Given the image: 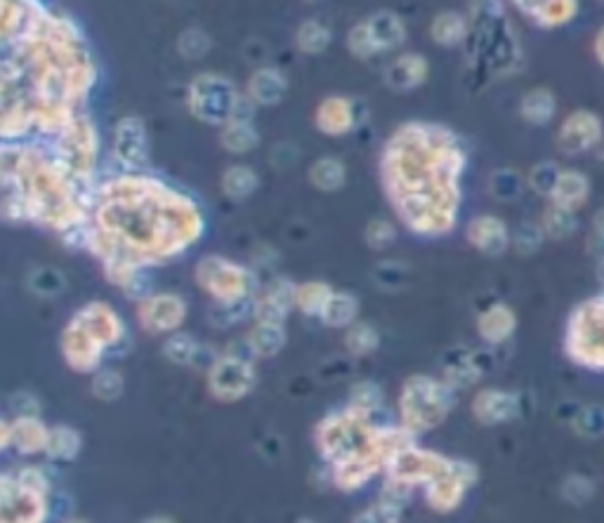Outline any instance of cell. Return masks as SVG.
Segmentation results:
<instances>
[{
	"label": "cell",
	"mask_w": 604,
	"mask_h": 523,
	"mask_svg": "<svg viewBox=\"0 0 604 523\" xmlns=\"http://www.w3.org/2000/svg\"><path fill=\"white\" fill-rule=\"evenodd\" d=\"M0 135L5 144L55 135L85 114L97 64L74 19L41 0H3Z\"/></svg>",
	"instance_id": "1"
},
{
	"label": "cell",
	"mask_w": 604,
	"mask_h": 523,
	"mask_svg": "<svg viewBox=\"0 0 604 523\" xmlns=\"http://www.w3.org/2000/svg\"><path fill=\"white\" fill-rule=\"evenodd\" d=\"M203 231L199 205L147 172H121L90 198L88 248L104 267L163 264L192 248Z\"/></svg>",
	"instance_id": "2"
},
{
	"label": "cell",
	"mask_w": 604,
	"mask_h": 523,
	"mask_svg": "<svg viewBox=\"0 0 604 523\" xmlns=\"http://www.w3.org/2000/svg\"><path fill=\"white\" fill-rule=\"evenodd\" d=\"M465 151L442 123L406 121L380 154V180L399 222L413 234L442 236L458 213Z\"/></svg>",
	"instance_id": "3"
},
{
	"label": "cell",
	"mask_w": 604,
	"mask_h": 523,
	"mask_svg": "<svg viewBox=\"0 0 604 523\" xmlns=\"http://www.w3.org/2000/svg\"><path fill=\"white\" fill-rule=\"evenodd\" d=\"M50 154L59 168L67 172L71 182L81 189L83 196L93 198V177L100 156V135L88 114H78L74 121L52 135Z\"/></svg>",
	"instance_id": "4"
},
{
	"label": "cell",
	"mask_w": 604,
	"mask_h": 523,
	"mask_svg": "<svg viewBox=\"0 0 604 523\" xmlns=\"http://www.w3.org/2000/svg\"><path fill=\"white\" fill-rule=\"evenodd\" d=\"M244 92L236 90V85L227 76L206 71L194 76L187 85V109L196 121L206 125H227L232 121L236 102Z\"/></svg>",
	"instance_id": "5"
},
{
	"label": "cell",
	"mask_w": 604,
	"mask_h": 523,
	"mask_svg": "<svg viewBox=\"0 0 604 523\" xmlns=\"http://www.w3.org/2000/svg\"><path fill=\"white\" fill-rule=\"evenodd\" d=\"M194 278L215 304H241L253 297L255 278L239 262L222 255H208L196 264Z\"/></svg>",
	"instance_id": "6"
},
{
	"label": "cell",
	"mask_w": 604,
	"mask_h": 523,
	"mask_svg": "<svg viewBox=\"0 0 604 523\" xmlns=\"http://www.w3.org/2000/svg\"><path fill=\"white\" fill-rule=\"evenodd\" d=\"M399 406L406 432H423L444 420L449 410V389L428 375H413L406 380Z\"/></svg>",
	"instance_id": "7"
},
{
	"label": "cell",
	"mask_w": 604,
	"mask_h": 523,
	"mask_svg": "<svg viewBox=\"0 0 604 523\" xmlns=\"http://www.w3.org/2000/svg\"><path fill=\"white\" fill-rule=\"evenodd\" d=\"M111 156L123 172H147L149 154V132L147 123L140 116H123L116 121L114 144Z\"/></svg>",
	"instance_id": "8"
},
{
	"label": "cell",
	"mask_w": 604,
	"mask_h": 523,
	"mask_svg": "<svg viewBox=\"0 0 604 523\" xmlns=\"http://www.w3.org/2000/svg\"><path fill=\"white\" fill-rule=\"evenodd\" d=\"M187 319V302L177 293H149L137 302V323L144 333L173 335Z\"/></svg>",
	"instance_id": "9"
},
{
	"label": "cell",
	"mask_w": 604,
	"mask_h": 523,
	"mask_svg": "<svg viewBox=\"0 0 604 523\" xmlns=\"http://www.w3.org/2000/svg\"><path fill=\"white\" fill-rule=\"evenodd\" d=\"M255 385V368L251 359H244L239 354L218 356L210 366L208 387L218 399L234 401L251 392Z\"/></svg>",
	"instance_id": "10"
},
{
	"label": "cell",
	"mask_w": 604,
	"mask_h": 523,
	"mask_svg": "<svg viewBox=\"0 0 604 523\" xmlns=\"http://www.w3.org/2000/svg\"><path fill=\"white\" fill-rule=\"evenodd\" d=\"M366 111L364 104L354 97L328 95L314 109V128L326 137H347L361 128Z\"/></svg>",
	"instance_id": "11"
},
{
	"label": "cell",
	"mask_w": 604,
	"mask_h": 523,
	"mask_svg": "<svg viewBox=\"0 0 604 523\" xmlns=\"http://www.w3.org/2000/svg\"><path fill=\"white\" fill-rule=\"evenodd\" d=\"M41 491H31L12 474L3 476V523H45L48 521V500Z\"/></svg>",
	"instance_id": "12"
},
{
	"label": "cell",
	"mask_w": 604,
	"mask_h": 523,
	"mask_svg": "<svg viewBox=\"0 0 604 523\" xmlns=\"http://www.w3.org/2000/svg\"><path fill=\"white\" fill-rule=\"evenodd\" d=\"M430 78V59L420 52H402L383 69V81L392 92H413Z\"/></svg>",
	"instance_id": "13"
},
{
	"label": "cell",
	"mask_w": 604,
	"mask_h": 523,
	"mask_svg": "<svg viewBox=\"0 0 604 523\" xmlns=\"http://www.w3.org/2000/svg\"><path fill=\"white\" fill-rule=\"evenodd\" d=\"M295 293L298 286L288 281V278H279V281L269 283L260 295L253 297V316L255 321H269V323H284L286 316L295 309Z\"/></svg>",
	"instance_id": "14"
},
{
	"label": "cell",
	"mask_w": 604,
	"mask_h": 523,
	"mask_svg": "<svg viewBox=\"0 0 604 523\" xmlns=\"http://www.w3.org/2000/svg\"><path fill=\"white\" fill-rule=\"evenodd\" d=\"M246 95L258 107H277L288 95V78L277 66H258L246 83Z\"/></svg>",
	"instance_id": "15"
},
{
	"label": "cell",
	"mask_w": 604,
	"mask_h": 523,
	"mask_svg": "<svg viewBox=\"0 0 604 523\" xmlns=\"http://www.w3.org/2000/svg\"><path fill=\"white\" fill-rule=\"evenodd\" d=\"M5 446L10 441L19 448V453H41L48 446L50 429L43 427V422L36 415H17L12 422H5Z\"/></svg>",
	"instance_id": "16"
},
{
	"label": "cell",
	"mask_w": 604,
	"mask_h": 523,
	"mask_svg": "<svg viewBox=\"0 0 604 523\" xmlns=\"http://www.w3.org/2000/svg\"><path fill=\"white\" fill-rule=\"evenodd\" d=\"M366 24H369L371 36L373 41H376V48L380 55H385V52H395L406 43V24L397 12L378 10L366 19Z\"/></svg>",
	"instance_id": "17"
},
{
	"label": "cell",
	"mask_w": 604,
	"mask_h": 523,
	"mask_svg": "<svg viewBox=\"0 0 604 523\" xmlns=\"http://www.w3.org/2000/svg\"><path fill=\"white\" fill-rule=\"evenodd\" d=\"M465 493V483L458 479V472H444L437 479H432L428 483V491H425V498H428L430 509H435L439 514L453 512L458 505H461Z\"/></svg>",
	"instance_id": "18"
},
{
	"label": "cell",
	"mask_w": 604,
	"mask_h": 523,
	"mask_svg": "<svg viewBox=\"0 0 604 523\" xmlns=\"http://www.w3.org/2000/svg\"><path fill=\"white\" fill-rule=\"evenodd\" d=\"M468 241L477 250H482V253L498 255L503 253L505 246H508V234H505V227L501 220L482 215L468 224Z\"/></svg>",
	"instance_id": "19"
},
{
	"label": "cell",
	"mask_w": 604,
	"mask_h": 523,
	"mask_svg": "<svg viewBox=\"0 0 604 523\" xmlns=\"http://www.w3.org/2000/svg\"><path fill=\"white\" fill-rule=\"evenodd\" d=\"M260 130L255 121H229L222 125L218 142L227 154L246 156L260 147Z\"/></svg>",
	"instance_id": "20"
},
{
	"label": "cell",
	"mask_w": 604,
	"mask_h": 523,
	"mask_svg": "<svg viewBox=\"0 0 604 523\" xmlns=\"http://www.w3.org/2000/svg\"><path fill=\"white\" fill-rule=\"evenodd\" d=\"M246 344L251 349V354L258 356V359H274L286 347L284 323L255 321V326L246 337Z\"/></svg>",
	"instance_id": "21"
},
{
	"label": "cell",
	"mask_w": 604,
	"mask_h": 523,
	"mask_svg": "<svg viewBox=\"0 0 604 523\" xmlns=\"http://www.w3.org/2000/svg\"><path fill=\"white\" fill-rule=\"evenodd\" d=\"M468 31V19H465L461 12L453 10L439 12L430 24V38L439 48H456V45H461L465 38H468Z\"/></svg>",
	"instance_id": "22"
},
{
	"label": "cell",
	"mask_w": 604,
	"mask_h": 523,
	"mask_svg": "<svg viewBox=\"0 0 604 523\" xmlns=\"http://www.w3.org/2000/svg\"><path fill=\"white\" fill-rule=\"evenodd\" d=\"M260 187V177L251 165L234 163L222 172L220 177V189L229 201H246L251 198Z\"/></svg>",
	"instance_id": "23"
},
{
	"label": "cell",
	"mask_w": 604,
	"mask_h": 523,
	"mask_svg": "<svg viewBox=\"0 0 604 523\" xmlns=\"http://www.w3.org/2000/svg\"><path fill=\"white\" fill-rule=\"evenodd\" d=\"M307 177H310L312 187L321 191V194H336V191L345 187L347 168L340 158L324 156V158H317V161L310 165Z\"/></svg>",
	"instance_id": "24"
},
{
	"label": "cell",
	"mask_w": 604,
	"mask_h": 523,
	"mask_svg": "<svg viewBox=\"0 0 604 523\" xmlns=\"http://www.w3.org/2000/svg\"><path fill=\"white\" fill-rule=\"evenodd\" d=\"M359 309L361 304L357 295L347 293V290H333L319 321L328 328H350L352 323L359 321Z\"/></svg>",
	"instance_id": "25"
},
{
	"label": "cell",
	"mask_w": 604,
	"mask_h": 523,
	"mask_svg": "<svg viewBox=\"0 0 604 523\" xmlns=\"http://www.w3.org/2000/svg\"><path fill=\"white\" fill-rule=\"evenodd\" d=\"M333 41V31L328 29L324 22L319 19H305L295 31V48H298L302 55L317 57L321 52L328 50V45Z\"/></svg>",
	"instance_id": "26"
},
{
	"label": "cell",
	"mask_w": 604,
	"mask_h": 523,
	"mask_svg": "<svg viewBox=\"0 0 604 523\" xmlns=\"http://www.w3.org/2000/svg\"><path fill=\"white\" fill-rule=\"evenodd\" d=\"M333 288L328 283L321 281H307L298 286V293H295V309L302 311L305 316H314L319 319L324 314L328 300H331Z\"/></svg>",
	"instance_id": "27"
},
{
	"label": "cell",
	"mask_w": 604,
	"mask_h": 523,
	"mask_svg": "<svg viewBox=\"0 0 604 523\" xmlns=\"http://www.w3.org/2000/svg\"><path fill=\"white\" fill-rule=\"evenodd\" d=\"M380 347V335L371 323L357 321L345 328V349L352 356H369Z\"/></svg>",
	"instance_id": "28"
},
{
	"label": "cell",
	"mask_w": 604,
	"mask_h": 523,
	"mask_svg": "<svg viewBox=\"0 0 604 523\" xmlns=\"http://www.w3.org/2000/svg\"><path fill=\"white\" fill-rule=\"evenodd\" d=\"M78 450H81V436H78L76 429L71 427L50 429L45 453H48L52 460H74Z\"/></svg>",
	"instance_id": "29"
},
{
	"label": "cell",
	"mask_w": 604,
	"mask_h": 523,
	"mask_svg": "<svg viewBox=\"0 0 604 523\" xmlns=\"http://www.w3.org/2000/svg\"><path fill=\"white\" fill-rule=\"evenodd\" d=\"M163 354H166L168 361L177 363V366H189V363L199 359L201 347L192 335L173 333L163 340Z\"/></svg>",
	"instance_id": "30"
},
{
	"label": "cell",
	"mask_w": 604,
	"mask_h": 523,
	"mask_svg": "<svg viewBox=\"0 0 604 523\" xmlns=\"http://www.w3.org/2000/svg\"><path fill=\"white\" fill-rule=\"evenodd\" d=\"M26 286H29L31 293L38 297H55L59 293H64V288H67V276H64L59 269L38 267L29 274Z\"/></svg>",
	"instance_id": "31"
},
{
	"label": "cell",
	"mask_w": 604,
	"mask_h": 523,
	"mask_svg": "<svg viewBox=\"0 0 604 523\" xmlns=\"http://www.w3.org/2000/svg\"><path fill=\"white\" fill-rule=\"evenodd\" d=\"M213 48V41L210 36L199 26H189L177 36V52H180L182 59H189V62H196V59H203L208 55V50Z\"/></svg>",
	"instance_id": "32"
},
{
	"label": "cell",
	"mask_w": 604,
	"mask_h": 523,
	"mask_svg": "<svg viewBox=\"0 0 604 523\" xmlns=\"http://www.w3.org/2000/svg\"><path fill=\"white\" fill-rule=\"evenodd\" d=\"M510 328H512V314L505 307H491L487 314H482V319H479V333H482L484 340L489 342L505 340V335L510 333Z\"/></svg>",
	"instance_id": "33"
},
{
	"label": "cell",
	"mask_w": 604,
	"mask_h": 523,
	"mask_svg": "<svg viewBox=\"0 0 604 523\" xmlns=\"http://www.w3.org/2000/svg\"><path fill=\"white\" fill-rule=\"evenodd\" d=\"M347 50H350V55L354 59H364V62L366 59H373L380 55L366 19L364 22H357L350 31H347Z\"/></svg>",
	"instance_id": "34"
},
{
	"label": "cell",
	"mask_w": 604,
	"mask_h": 523,
	"mask_svg": "<svg viewBox=\"0 0 604 523\" xmlns=\"http://www.w3.org/2000/svg\"><path fill=\"white\" fill-rule=\"evenodd\" d=\"M366 243L373 250H385L395 243L397 238V227L395 222L390 220H371L369 227H366Z\"/></svg>",
	"instance_id": "35"
},
{
	"label": "cell",
	"mask_w": 604,
	"mask_h": 523,
	"mask_svg": "<svg viewBox=\"0 0 604 523\" xmlns=\"http://www.w3.org/2000/svg\"><path fill=\"white\" fill-rule=\"evenodd\" d=\"M93 392L97 399L114 401L123 394V377L114 373V370H100L93 377Z\"/></svg>",
	"instance_id": "36"
},
{
	"label": "cell",
	"mask_w": 604,
	"mask_h": 523,
	"mask_svg": "<svg viewBox=\"0 0 604 523\" xmlns=\"http://www.w3.org/2000/svg\"><path fill=\"white\" fill-rule=\"evenodd\" d=\"M399 512H402V507L395 505V502L380 500L378 505L354 516L352 523H399Z\"/></svg>",
	"instance_id": "37"
},
{
	"label": "cell",
	"mask_w": 604,
	"mask_h": 523,
	"mask_svg": "<svg viewBox=\"0 0 604 523\" xmlns=\"http://www.w3.org/2000/svg\"><path fill=\"white\" fill-rule=\"evenodd\" d=\"M373 278H376V286L380 288L399 290L406 283V267L399 262H385L373 271Z\"/></svg>",
	"instance_id": "38"
},
{
	"label": "cell",
	"mask_w": 604,
	"mask_h": 523,
	"mask_svg": "<svg viewBox=\"0 0 604 523\" xmlns=\"http://www.w3.org/2000/svg\"><path fill=\"white\" fill-rule=\"evenodd\" d=\"M522 114L524 118L534 123H543L546 118H550V99L546 92H531V95L524 97L522 102Z\"/></svg>",
	"instance_id": "39"
},
{
	"label": "cell",
	"mask_w": 604,
	"mask_h": 523,
	"mask_svg": "<svg viewBox=\"0 0 604 523\" xmlns=\"http://www.w3.org/2000/svg\"><path fill=\"white\" fill-rule=\"evenodd\" d=\"M140 523H175V521L168 519V516H147V519H142Z\"/></svg>",
	"instance_id": "40"
},
{
	"label": "cell",
	"mask_w": 604,
	"mask_h": 523,
	"mask_svg": "<svg viewBox=\"0 0 604 523\" xmlns=\"http://www.w3.org/2000/svg\"><path fill=\"white\" fill-rule=\"evenodd\" d=\"M64 523H90V521H85V519H67Z\"/></svg>",
	"instance_id": "41"
},
{
	"label": "cell",
	"mask_w": 604,
	"mask_h": 523,
	"mask_svg": "<svg viewBox=\"0 0 604 523\" xmlns=\"http://www.w3.org/2000/svg\"><path fill=\"white\" fill-rule=\"evenodd\" d=\"M305 3H310V5H317V3H324V0H305Z\"/></svg>",
	"instance_id": "42"
},
{
	"label": "cell",
	"mask_w": 604,
	"mask_h": 523,
	"mask_svg": "<svg viewBox=\"0 0 604 523\" xmlns=\"http://www.w3.org/2000/svg\"><path fill=\"white\" fill-rule=\"evenodd\" d=\"M517 3H527V0H517Z\"/></svg>",
	"instance_id": "43"
},
{
	"label": "cell",
	"mask_w": 604,
	"mask_h": 523,
	"mask_svg": "<svg viewBox=\"0 0 604 523\" xmlns=\"http://www.w3.org/2000/svg\"><path fill=\"white\" fill-rule=\"evenodd\" d=\"M300 523H310V521H300Z\"/></svg>",
	"instance_id": "44"
}]
</instances>
